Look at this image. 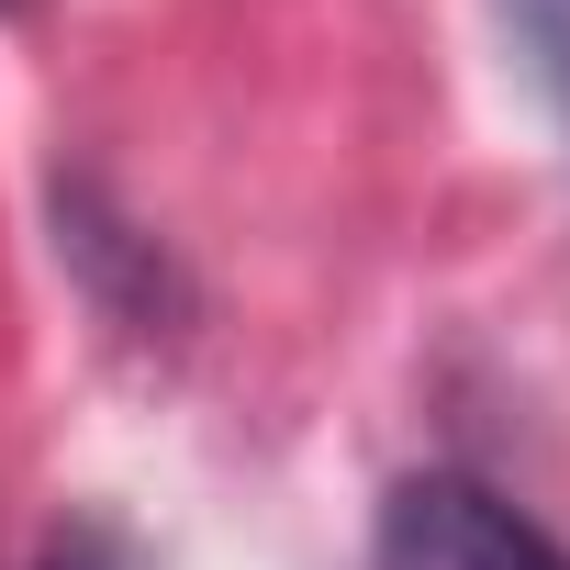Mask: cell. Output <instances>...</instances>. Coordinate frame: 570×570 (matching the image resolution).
I'll list each match as a JSON object with an SVG mask.
<instances>
[{
	"instance_id": "1",
	"label": "cell",
	"mask_w": 570,
	"mask_h": 570,
	"mask_svg": "<svg viewBox=\"0 0 570 570\" xmlns=\"http://www.w3.org/2000/svg\"><path fill=\"white\" fill-rule=\"evenodd\" d=\"M370 570H570V548H559L537 514H514L492 481H470V470H414V481H392V503H381Z\"/></svg>"
},
{
	"instance_id": "2",
	"label": "cell",
	"mask_w": 570,
	"mask_h": 570,
	"mask_svg": "<svg viewBox=\"0 0 570 570\" xmlns=\"http://www.w3.org/2000/svg\"><path fill=\"white\" fill-rule=\"evenodd\" d=\"M57 257L90 279V303H101L124 336H179V325H190L179 257H168L146 224H124L101 179H57Z\"/></svg>"
},
{
	"instance_id": "3",
	"label": "cell",
	"mask_w": 570,
	"mask_h": 570,
	"mask_svg": "<svg viewBox=\"0 0 570 570\" xmlns=\"http://www.w3.org/2000/svg\"><path fill=\"white\" fill-rule=\"evenodd\" d=\"M503 12V35H514V57H525V79L548 90V112H559V135H570V0H492Z\"/></svg>"
},
{
	"instance_id": "4",
	"label": "cell",
	"mask_w": 570,
	"mask_h": 570,
	"mask_svg": "<svg viewBox=\"0 0 570 570\" xmlns=\"http://www.w3.org/2000/svg\"><path fill=\"white\" fill-rule=\"evenodd\" d=\"M35 570H157V559L135 548V525H124V514H101V503H79V514H57V525H46V548H35Z\"/></svg>"
},
{
	"instance_id": "5",
	"label": "cell",
	"mask_w": 570,
	"mask_h": 570,
	"mask_svg": "<svg viewBox=\"0 0 570 570\" xmlns=\"http://www.w3.org/2000/svg\"><path fill=\"white\" fill-rule=\"evenodd\" d=\"M0 12H12V0H0Z\"/></svg>"
}]
</instances>
